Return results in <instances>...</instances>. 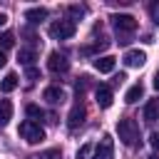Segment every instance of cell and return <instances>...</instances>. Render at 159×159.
Returning a JSON list of instances; mask_svg holds the SVG:
<instances>
[{
    "mask_svg": "<svg viewBox=\"0 0 159 159\" xmlns=\"http://www.w3.org/2000/svg\"><path fill=\"white\" fill-rule=\"evenodd\" d=\"M112 25H114V30H117V35H119V45H127L129 42V35L137 30V17H132V15H112Z\"/></svg>",
    "mask_w": 159,
    "mask_h": 159,
    "instance_id": "obj_1",
    "label": "cell"
},
{
    "mask_svg": "<svg viewBox=\"0 0 159 159\" xmlns=\"http://www.w3.org/2000/svg\"><path fill=\"white\" fill-rule=\"evenodd\" d=\"M117 134H119L122 144H127V147H132V144L139 142V127H137V122L129 119V117H124V119L117 122Z\"/></svg>",
    "mask_w": 159,
    "mask_h": 159,
    "instance_id": "obj_2",
    "label": "cell"
},
{
    "mask_svg": "<svg viewBox=\"0 0 159 159\" xmlns=\"http://www.w3.org/2000/svg\"><path fill=\"white\" fill-rule=\"evenodd\" d=\"M17 134H20L27 144H37V142H42V139H45V129H42L37 122H32V119H25V122L20 124Z\"/></svg>",
    "mask_w": 159,
    "mask_h": 159,
    "instance_id": "obj_3",
    "label": "cell"
},
{
    "mask_svg": "<svg viewBox=\"0 0 159 159\" xmlns=\"http://www.w3.org/2000/svg\"><path fill=\"white\" fill-rule=\"evenodd\" d=\"M75 32H77L75 20H55L50 25V37H55V40H70V37H75Z\"/></svg>",
    "mask_w": 159,
    "mask_h": 159,
    "instance_id": "obj_4",
    "label": "cell"
},
{
    "mask_svg": "<svg viewBox=\"0 0 159 159\" xmlns=\"http://www.w3.org/2000/svg\"><path fill=\"white\" fill-rule=\"evenodd\" d=\"M112 157H114V142H112L109 134H104V137L99 139V144L94 147L92 159H112Z\"/></svg>",
    "mask_w": 159,
    "mask_h": 159,
    "instance_id": "obj_5",
    "label": "cell"
},
{
    "mask_svg": "<svg viewBox=\"0 0 159 159\" xmlns=\"http://www.w3.org/2000/svg\"><path fill=\"white\" fill-rule=\"evenodd\" d=\"M47 70L55 72V75H62V72L70 70V60H67L62 52H50V57H47Z\"/></svg>",
    "mask_w": 159,
    "mask_h": 159,
    "instance_id": "obj_6",
    "label": "cell"
},
{
    "mask_svg": "<svg viewBox=\"0 0 159 159\" xmlns=\"http://www.w3.org/2000/svg\"><path fill=\"white\" fill-rule=\"evenodd\" d=\"M84 104H82V99H77L75 102V107L70 109V117H67V127L70 129H77V127H82V122H84Z\"/></svg>",
    "mask_w": 159,
    "mask_h": 159,
    "instance_id": "obj_7",
    "label": "cell"
},
{
    "mask_svg": "<svg viewBox=\"0 0 159 159\" xmlns=\"http://www.w3.org/2000/svg\"><path fill=\"white\" fill-rule=\"evenodd\" d=\"M94 97H97V104H99L102 109L112 107V99H114V94H112V89H109L107 84H99V87L94 89Z\"/></svg>",
    "mask_w": 159,
    "mask_h": 159,
    "instance_id": "obj_8",
    "label": "cell"
},
{
    "mask_svg": "<svg viewBox=\"0 0 159 159\" xmlns=\"http://www.w3.org/2000/svg\"><path fill=\"white\" fill-rule=\"evenodd\" d=\"M147 62V52H142V50H129V52H124V65L127 67H142Z\"/></svg>",
    "mask_w": 159,
    "mask_h": 159,
    "instance_id": "obj_9",
    "label": "cell"
},
{
    "mask_svg": "<svg viewBox=\"0 0 159 159\" xmlns=\"http://www.w3.org/2000/svg\"><path fill=\"white\" fill-rule=\"evenodd\" d=\"M42 99L50 102V104H60V102H65V89L57 87V84H52V87H47L42 92Z\"/></svg>",
    "mask_w": 159,
    "mask_h": 159,
    "instance_id": "obj_10",
    "label": "cell"
},
{
    "mask_svg": "<svg viewBox=\"0 0 159 159\" xmlns=\"http://www.w3.org/2000/svg\"><path fill=\"white\" fill-rule=\"evenodd\" d=\"M45 17H47V10H45V7H30V10L25 12V20H27L30 25H40Z\"/></svg>",
    "mask_w": 159,
    "mask_h": 159,
    "instance_id": "obj_11",
    "label": "cell"
},
{
    "mask_svg": "<svg viewBox=\"0 0 159 159\" xmlns=\"http://www.w3.org/2000/svg\"><path fill=\"white\" fill-rule=\"evenodd\" d=\"M144 119H147L149 124H154V122L159 119V99H149V102H147V107H144Z\"/></svg>",
    "mask_w": 159,
    "mask_h": 159,
    "instance_id": "obj_12",
    "label": "cell"
},
{
    "mask_svg": "<svg viewBox=\"0 0 159 159\" xmlns=\"http://www.w3.org/2000/svg\"><path fill=\"white\" fill-rule=\"evenodd\" d=\"M94 70H97V72H112V70H114V57H112V55L97 57V60H94Z\"/></svg>",
    "mask_w": 159,
    "mask_h": 159,
    "instance_id": "obj_13",
    "label": "cell"
},
{
    "mask_svg": "<svg viewBox=\"0 0 159 159\" xmlns=\"http://www.w3.org/2000/svg\"><path fill=\"white\" fill-rule=\"evenodd\" d=\"M12 119V102L10 99H0V127H5Z\"/></svg>",
    "mask_w": 159,
    "mask_h": 159,
    "instance_id": "obj_14",
    "label": "cell"
},
{
    "mask_svg": "<svg viewBox=\"0 0 159 159\" xmlns=\"http://www.w3.org/2000/svg\"><path fill=\"white\" fill-rule=\"evenodd\" d=\"M142 94H144V87H142V84H132V87L127 89V94H124V102H127V104H134L137 99H142Z\"/></svg>",
    "mask_w": 159,
    "mask_h": 159,
    "instance_id": "obj_15",
    "label": "cell"
},
{
    "mask_svg": "<svg viewBox=\"0 0 159 159\" xmlns=\"http://www.w3.org/2000/svg\"><path fill=\"white\" fill-rule=\"evenodd\" d=\"M15 87H17V75H15V72H7V75L2 77V82H0V89L7 94V92H12Z\"/></svg>",
    "mask_w": 159,
    "mask_h": 159,
    "instance_id": "obj_16",
    "label": "cell"
},
{
    "mask_svg": "<svg viewBox=\"0 0 159 159\" xmlns=\"http://www.w3.org/2000/svg\"><path fill=\"white\" fill-rule=\"evenodd\" d=\"M27 117H30L32 122H37V124H40V119H45V112H42L37 104H27Z\"/></svg>",
    "mask_w": 159,
    "mask_h": 159,
    "instance_id": "obj_17",
    "label": "cell"
},
{
    "mask_svg": "<svg viewBox=\"0 0 159 159\" xmlns=\"http://www.w3.org/2000/svg\"><path fill=\"white\" fill-rule=\"evenodd\" d=\"M25 67H32V62H35V50H20V57H17Z\"/></svg>",
    "mask_w": 159,
    "mask_h": 159,
    "instance_id": "obj_18",
    "label": "cell"
},
{
    "mask_svg": "<svg viewBox=\"0 0 159 159\" xmlns=\"http://www.w3.org/2000/svg\"><path fill=\"white\" fill-rule=\"evenodd\" d=\"M12 45H15V35H12V32H2V35H0V47L7 50V47H12Z\"/></svg>",
    "mask_w": 159,
    "mask_h": 159,
    "instance_id": "obj_19",
    "label": "cell"
},
{
    "mask_svg": "<svg viewBox=\"0 0 159 159\" xmlns=\"http://www.w3.org/2000/svg\"><path fill=\"white\" fill-rule=\"evenodd\" d=\"M60 157H62L60 149H47V152H40L37 157H32V159H60Z\"/></svg>",
    "mask_w": 159,
    "mask_h": 159,
    "instance_id": "obj_20",
    "label": "cell"
},
{
    "mask_svg": "<svg viewBox=\"0 0 159 159\" xmlns=\"http://www.w3.org/2000/svg\"><path fill=\"white\" fill-rule=\"evenodd\" d=\"M67 10H70V15H72L75 20H80V17L84 15V5H70Z\"/></svg>",
    "mask_w": 159,
    "mask_h": 159,
    "instance_id": "obj_21",
    "label": "cell"
},
{
    "mask_svg": "<svg viewBox=\"0 0 159 159\" xmlns=\"http://www.w3.org/2000/svg\"><path fill=\"white\" fill-rule=\"evenodd\" d=\"M37 77H40V70H37V67H27V70H25V80H27V82H35Z\"/></svg>",
    "mask_w": 159,
    "mask_h": 159,
    "instance_id": "obj_22",
    "label": "cell"
},
{
    "mask_svg": "<svg viewBox=\"0 0 159 159\" xmlns=\"http://www.w3.org/2000/svg\"><path fill=\"white\" fill-rule=\"evenodd\" d=\"M89 154H92V144H84V147H80L77 159H89Z\"/></svg>",
    "mask_w": 159,
    "mask_h": 159,
    "instance_id": "obj_23",
    "label": "cell"
},
{
    "mask_svg": "<svg viewBox=\"0 0 159 159\" xmlns=\"http://www.w3.org/2000/svg\"><path fill=\"white\" fill-rule=\"evenodd\" d=\"M149 12H152V20H154V22H157V25H159V0H157V2H152V5H149Z\"/></svg>",
    "mask_w": 159,
    "mask_h": 159,
    "instance_id": "obj_24",
    "label": "cell"
},
{
    "mask_svg": "<svg viewBox=\"0 0 159 159\" xmlns=\"http://www.w3.org/2000/svg\"><path fill=\"white\" fill-rule=\"evenodd\" d=\"M149 139H152V147H154V149H159V132H154Z\"/></svg>",
    "mask_w": 159,
    "mask_h": 159,
    "instance_id": "obj_25",
    "label": "cell"
},
{
    "mask_svg": "<svg viewBox=\"0 0 159 159\" xmlns=\"http://www.w3.org/2000/svg\"><path fill=\"white\" fill-rule=\"evenodd\" d=\"M5 65H7V57H5V52H2V50H0V70H2V67H5Z\"/></svg>",
    "mask_w": 159,
    "mask_h": 159,
    "instance_id": "obj_26",
    "label": "cell"
},
{
    "mask_svg": "<svg viewBox=\"0 0 159 159\" xmlns=\"http://www.w3.org/2000/svg\"><path fill=\"white\" fill-rule=\"evenodd\" d=\"M5 22H7V15H5V12H0V27H2Z\"/></svg>",
    "mask_w": 159,
    "mask_h": 159,
    "instance_id": "obj_27",
    "label": "cell"
},
{
    "mask_svg": "<svg viewBox=\"0 0 159 159\" xmlns=\"http://www.w3.org/2000/svg\"><path fill=\"white\" fill-rule=\"evenodd\" d=\"M154 89H157V92H159V72H157V75H154Z\"/></svg>",
    "mask_w": 159,
    "mask_h": 159,
    "instance_id": "obj_28",
    "label": "cell"
},
{
    "mask_svg": "<svg viewBox=\"0 0 159 159\" xmlns=\"http://www.w3.org/2000/svg\"><path fill=\"white\" fill-rule=\"evenodd\" d=\"M147 159H159V157H154V154H152V157H147Z\"/></svg>",
    "mask_w": 159,
    "mask_h": 159,
    "instance_id": "obj_29",
    "label": "cell"
}]
</instances>
